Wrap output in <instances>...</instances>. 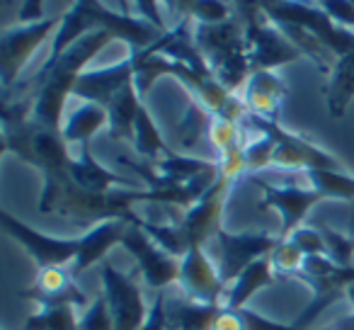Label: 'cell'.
Wrapping results in <instances>:
<instances>
[{"instance_id":"cell-1","label":"cell","mask_w":354,"mask_h":330,"mask_svg":"<svg viewBox=\"0 0 354 330\" xmlns=\"http://www.w3.org/2000/svg\"><path fill=\"white\" fill-rule=\"evenodd\" d=\"M104 30L114 35V39L127 42L129 54L136 56L146 51L151 44H156L162 37V32L156 25L138 15H129V12H114L104 8L100 0H75L73 8L64 15L61 27L56 30L54 42L46 61H56L71 44L85 37L88 32Z\"/></svg>"},{"instance_id":"cell-2","label":"cell","mask_w":354,"mask_h":330,"mask_svg":"<svg viewBox=\"0 0 354 330\" xmlns=\"http://www.w3.org/2000/svg\"><path fill=\"white\" fill-rule=\"evenodd\" d=\"M260 6L274 25H296L310 32L337 59L354 51V32L337 25L315 0H260Z\"/></svg>"},{"instance_id":"cell-3","label":"cell","mask_w":354,"mask_h":330,"mask_svg":"<svg viewBox=\"0 0 354 330\" xmlns=\"http://www.w3.org/2000/svg\"><path fill=\"white\" fill-rule=\"evenodd\" d=\"M241 127H252L257 134H267L274 138V156H272V168L291 170V173H306V170H342L339 161L333 153L323 151L308 141L301 134L284 129L274 119H262L255 114H248Z\"/></svg>"},{"instance_id":"cell-4","label":"cell","mask_w":354,"mask_h":330,"mask_svg":"<svg viewBox=\"0 0 354 330\" xmlns=\"http://www.w3.org/2000/svg\"><path fill=\"white\" fill-rule=\"evenodd\" d=\"M64 15H51L37 22H17L12 27H6L0 35V83H3V93L12 90L20 83V73L35 51L56 35L61 27Z\"/></svg>"},{"instance_id":"cell-5","label":"cell","mask_w":354,"mask_h":330,"mask_svg":"<svg viewBox=\"0 0 354 330\" xmlns=\"http://www.w3.org/2000/svg\"><path fill=\"white\" fill-rule=\"evenodd\" d=\"M296 279L308 284L310 301H308V306L301 311L294 323L304 325V328H310V323H313L323 311H328L330 306L337 304L339 299L347 296L349 286L354 284V267H339V265H335L330 257L313 255V257H306L304 270H301V275L296 277Z\"/></svg>"},{"instance_id":"cell-6","label":"cell","mask_w":354,"mask_h":330,"mask_svg":"<svg viewBox=\"0 0 354 330\" xmlns=\"http://www.w3.org/2000/svg\"><path fill=\"white\" fill-rule=\"evenodd\" d=\"M279 243V236H272L265 231H243L231 233L226 228L218 231V236L207 246V253L216 262L218 275L226 284H231L245 267H250L260 257L272 255V250Z\"/></svg>"},{"instance_id":"cell-7","label":"cell","mask_w":354,"mask_h":330,"mask_svg":"<svg viewBox=\"0 0 354 330\" xmlns=\"http://www.w3.org/2000/svg\"><path fill=\"white\" fill-rule=\"evenodd\" d=\"M122 248L136 260L138 275L153 291H165L170 284H177L180 257L162 250L136 221H129V228L122 238Z\"/></svg>"},{"instance_id":"cell-8","label":"cell","mask_w":354,"mask_h":330,"mask_svg":"<svg viewBox=\"0 0 354 330\" xmlns=\"http://www.w3.org/2000/svg\"><path fill=\"white\" fill-rule=\"evenodd\" d=\"M236 180L226 178L218 173L216 183L180 217V228H183L185 238H187L189 248H207L218 231L223 228V207L231 194Z\"/></svg>"},{"instance_id":"cell-9","label":"cell","mask_w":354,"mask_h":330,"mask_svg":"<svg viewBox=\"0 0 354 330\" xmlns=\"http://www.w3.org/2000/svg\"><path fill=\"white\" fill-rule=\"evenodd\" d=\"M100 282H102V294L107 296L109 311L114 318V330H138L148 315L143 291L133 277L119 272L109 260L100 265Z\"/></svg>"},{"instance_id":"cell-10","label":"cell","mask_w":354,"mask_h":330,"mask_svg":"<svg viewBox=\"0 0 354 330\" xmlns=\"http://www.w3.org/2000/svg\"><path fill=\"white\" fill-rule=\"evenodd\" d=\"M0 226L10 238H15L30 257L37 262V267H68L73 265L78 255V238H56L49 233H41L37 228L27 226L10 212H0Z\"/></svg>"},{"instance_id":"cell-11","label":"cell","mask_w":354,"mask_h":330,"mask_svg":"<svg viewBox=\"0 0 354 330\" xmlns=\"http://www.w3.org/2000/svg\"><path fill=\"white\" fill-rule=\"evenodd\" d=\"M243 25H245L248 56H250L252 71H274L301 59V51L286 39L284 32L265 12L250 17Z\"/></svg>"},{"instance_id":"cell-12","label":"cell","mask_w":354,"mask_h":330,"mask_svg":"<svg viewBox=\"0 0 354 330\" xmlns=\"http://www.w3.org/2000/svg\"><path fill=\"white\" fill-rule=\"evenodd\" d=\"M177 286L189 301L209 306H223L226 294V282L218 275L216 262L207 253V248H192L187 255L180 260V277Z\"/></svg>"},{"instance_id":"cell-13","label":"cell","mask_w":354,"mask_h":330,"mask_svg":"<svg viewBox=\"0 0 354 330\" xmlns=\"http://www.w3.org/2000/svg\"><path fill=\"white\" fill-rule=\"evenodd\" d=\"M252 183L262 190V207H272L279 212L281 228L279 238H286L304 226V219L318 202H323V194L313 187H296V185H272L262 178H252Z\"/></svg>"},{"instance_id":"cell-14","label":"cell","mask_w":354,"mask_h":330,"mask_svg":"<svg viewBox=\"0 0 354 330\" xmlns=\"http://www.w3.org/2000/svg\"><path fill=\"white\" fill-rule=\"evenodd\" d=\"M20 296L39 306L71 304L75 309H85L90 304L88 294L75 284V275L68 267H39L35 282L25 286Z\"/></svg>"},{"instance_id":"cell-15","label":"cell","mask_w":354,"mask_h":330,"mask_svg":"<svg viewBox=\"0 0 354 330\" xmlns=\"http://www.w3.org/2000/svg\"><path fill=\"white\" fill-rule=\"evenodd\" d=\"M129 83H133L131 56H127V59L119 61V64L104 66V68L83 71L73 88V98L83 100V102H97V104H102V107H107L109 100L122 88H127Z\"/></svg>"},{"instance_id":"cell-16","label":"cell","mask_w":354,"mask_h":330,"mask_svg":"<svg viewBox=\"0 0 354 330\" xmlns=\"http://www.w3.org/2000/svg\"><path fill=\"white\" fill-rule=\"evenodd\" d=\"M129 228V219H107V221L93 223L83 236L78 238V255H75L71 272L75 277L95 265L107 260L114 246H122V238Z\"/></svg>"},{"instance_id":"cell-17","label":"cell","mask_w":354,"mask_h":330,"mask_svg":"<svg viewBox=\"0 0 354 330\" xmlns=\"http://www.w3.org/2000/svg\"><path fill=\"white\" fill-rule=\"evenodd\" d=\"M286 93H289L286 83L274 71H252L248 83L243 85L241 98L248 107V114L279 122V112L286 100Z\"/></svg>"},{"instance_id":"cell-18","label":"cell","mask_w":354,"mask_h":330,"mask_svg":"<svg viewBox=\"0 0 354 330\" xmlns=\"http://www.w3.org/2000/svg\"><path fill=\"white\" fill-rule=\"evenodd\" d=\"M68 175L75 185H80L88 192H112V190L127 187V190H141L133 180L124 178L119 173H112L97 163L93 158V151L90 146H80L78 151L73 153V161H71Z\"/></svg>"},{"instance_id":"cell-19","label":"cell","mask_w":354,"mask_h":330,"mask_svg":"<svg viewBox=\"0 0 354 330\" xmlns=\"http://www.w3.org/2000/svg\"><path fill=\"white\" fill-rule=\"evenodd\" d=\"M277 272L272 267L270 255L255 260L250 267L241 272L231 284L226 286V294H223V309H245L248 301L255 294H260L262 289L272 286L277 282Z\"/></svg>"},{"instance_id":"cell-20","label":"cell","mask_w":354,"mask_h":330,"mask_svg":"<svg viewBox=\"0 0 354 330\" xmlns=\"http://www.w3.org/2000/svg\"><path fill=\"white\" fill-rule=\"evenodd\" d=\"M107 124H109V114L102 104L83 102V100H80L78 107L71 109V112L66 114L61 134H64L68 146L80 148V146H90L95 134H97L100 129L107 127Z\"/></svg>"},{"instance_id":"cell-21","label":"cell","mask_w":354,"mask_h":330,"mask_svg":"<svg viewBox=\"0 0 354 330\" xmlns=\"http://www.w3.org/2000/svg\"><path fill=\"white\" fill-rule=\"evenodd\" d=\"M143 98L138 95L136 85L129 83L127 88H122L104 109L109 114V138L112 141H129L133 143V124H136V114L141 107Z\"/></svg>"},{"instance_id":"cell-22","label":"cell","mask_w":354,"mask_h":330,"mask_svg":"<svg viewBox=\"0 0 354 330\" xmlns=\"http://www.w3.org/2000/svg\"><path fill=\"white\" fill-rule=\"evenodd\" d=\"M223 306L189 301L187 296H167V325L170 330H214Z\"/></svg>"},{"instance_id":"cell-23","label":"cell","mask_w":354,"mask_h":330,"mask_svg":"<svg viewBox=\"0 0 354 330\" xmlns=\"http://www.w3.org/2000/svg\"><path fill=\"white\" fill-rule=\"evenodd\" d=\"M354 100V51L339 56L330 71L328 85H325V107L330 117H344L349 102Z\"/></svg>"},{"instance_id":"cell-24","label":"cell","mask_w":354,"mask_h":330,"mask_svg":"<svg viewBox=\"0 0 354 330\" xmlns=\"http://www.w3.org/2000/svg\"><path fill=\"white\" fill-rule=\"evenodd\" d=\"M212 122H214V114L209 112L202 102L192 100L189 107H187V112H185L183 122L177 124V131H175L177 148L175 151L189 153V156H192V151L199 146L202 138H207L209 141V127H212Z\"/></svg>"},{"instance_id":"cell-25","label":"cell","mask_w":354,"mask_h":330,"mask_svg":"<svg viewBox=\"0 0 354 330\" xmlns=\"http://www.w3.org/2000/svg\"><path fill=\"white\" fill-rule=\"evenodd\" d=\"M214 330H325V328H304L296 323H281L274 318H265V315L255 313L245 306V309H221Z\"/></svg>"},{"instance_id":"cell-26","label":"cell","mask_w":354,"mask_h":330,"mask_svg":"<svg viewBox=\"0 0 354 330\" xmlns=\"http://www.w3.org/2000/svg\"><path fill=\"white\" fill-rule=\"evenodd\" d=\"M133 151H136L138 158H143V161H160L165 153H170L172 148L165 143V138H162L160 129L156 127V122H153L151 112L146 109V104L141 102V107H138V114H136V124H133Z\"/></svg>"},{"instance_id":"cell-27","label":"cell","mask_w":354,"mask_h":330,"mask_svg":"<svg viewBox=\"0 0 354 330\" xmlns=\"http://www.w3.org/2000/svg\"><path fill=\"white\" fill-rule=\"evenodd\" d=\"M133 221H136L138 226H141L143 231H146L148 236H151L153 241L162 248V250H167L170 255L180 257V260L192 250L189 243H187V238H185L183 228H180V221H153V219H141L138 214H136Z\"/></svg>"},{"instance_id":"cell-28","label":"cell","mask_w":354,"mask_h":330,"mask_svg":"<svg viewBox=\"0 0 354 330\" xmlns=\"http://www.w3.org/2000/svg\"><path fill=\"white\" fill-rule=\"evenodd\" d=\"M308 187L323 194V199L354 202V178L342 170H306Z\"/></svg>"},{"instance_id":"cell-29","label":"cell","mask_w":354,"mask_h":330,"mask_svg":"<svg viewBox=\"0 0 354 330\" xmlns=\"http://www.w3.org/2000/svg\"><path fill=\"white\" fill-rule=\"evenodd\" d=\"M78 323H80V315L75 306L71 304L39 306L25 320V328L22 330H78Z\"/></svg>"},{"instance_id":"cell-30","label":"cell","mask_w":354,"mask_h":330,"mask_svg":"<svg viewBox=\"0 0 354 330\" xmlns=\"http://www.w3.org/2000/svg\"><path fill=\"white\" fill-rule=\"evenodd\" d=\"M270 260H272V267H274L277 275L299 277L306 265V255L301 253V248L296 246L294 241H289V238H279L277 248L272 250Z\"/></svg>"},{"instance_id":"cell-31","label":"cell","mask_w":354,"mask_h":330,"mask_svg":"<svg viewBox=\"0 0 354 330\" xmlns=\"http://www.w3.org/2000/svg\"><path fill=\"white\" fill-rule=\"evenodd\" d=\"M187 17L197 25H221L236 17V8L233 0H197Z\"/></svg>"},{"instance_id":"cell-32","label":"cell","mask_w":354,"mask_h":330,"mask_svg":"<svg viewBox=\"0 0 354 330\" xmlns=\"http://www.w3.org/2000/svg\"><path fill=\"white\" fill-rule=\"evenodd\" d=\"M209 143H212V148L216 151V158L221 156V153L231 151V148L243 146V143H245V138H243V127L241 124L214 117L212 127H209Z\"/></svg>"},{"instance_id":"cell-33","label":"cell","mask_w":354,"mask_h":330,"mask_svg":"<svg viewBox=\"0 0 354 330\" xmlns=\"http://www.w3.org/2000/svg\"><path fill=\"white\" fill-rule=\"evenodd\" d=\"M243 153H245V165L248 173H260V170L272 168V156H274V138L267 136V134H260L255 141H245L243 146Z\"/></svg>"},{"instance_id":"cell-34","label":"cell","mask_w":354,"mask_h":330,"mask_svg":"<svg viewBox=\"0 0 354 330\" xmlns=\"http://www.w3.org/2000/svg\"><path fill=\"white\" fill-rule=\"evenodd\" d=\"M78 330H114V318L109 311L107 296L100 294L85 306V311L80 313Z\"/></svg>"},{"instance_id":"cell-35","label":"cell","mask_w":354,"mask_h":330,"mask_svg":"<svg viewBox=\"0 0 354 330\" xmlns=\"http://www.w3.org/2000/svg\"><path fill=\"white\" fill-rule=\"evenodd\" d=\"M325 246H328V257L339 267H354V236H347L342 231L323 226Z\"/></svg>"},{"instance_id":"cell-36","label":"cell","mask_w":354,"mask_h":330,"mask_svg":"<svg viewBox=\"0 0 354 330\" xmlns=\"http://www.w3.org/2000/svg\"><path fill=\"white\" fill-rule=\"evenodd\" d=\"M289 241H294L296 246L301 248L306 257H313V255H325L328 257V246H325V236H323V228H315V226H299L291 236H286Z\"/></svg>"},{"instance_id":"cell-37","label":"cell","mask_w":354,"mask_h":330,"mask_svg":"<svg viewBox=\"0 0 354 330\" xmlns=\"http://www.w3.org/2000/svg\"><path fill=\"white\" fill-rule=\"evenodd\" d=\"M138 330H170V325H167V289L158 291L156 301L151 304L146 320Z\"/></svg>"},{"instance_id":"cell-38","label":"cell","mask_w":354,"mask_h":330,"mask_svg":"<svg viewBox=\"0 0 354 330\" xmlns=\"http://www.w3.org/2000/svg\"><path fill=\"white\" fill-rule=\"evenodd\" d=\"M315 3H318L337 25L354 32V6L349 0H315Z\"/></svg>"},{"instance_id":"cell-39","label":"cell","mask_w":354,"mask_h":330,"mask_svg":"<svg viewBox=\"0 0 354 330\" xmlns=\"http://www.w3.org/2000/svg\"><path fill=\"white\" fill-rule=\"evenodd\" d=\"M133 3V8H136V12H138V17H143V20H148L151 25H156L158 30L165 35L170 27H167V22H165V17H162V3L160 0H131Z\"/></svg>"},{"instance_id":"cell-40","label":"cell","mask_w":354,"mask_h":330,"mask_svg":"<svg viewBox=\"0 0 354 330\" xmlns=\"http://www.w3.org/2000/svg\"><path fill=\"white\" fill-rule=\"evenodd\" d=\"M44 3L46 0H22L20 10H17V22L44 20Z\"/></svg>"},{"instance_id":"cell-41","label":"cell","mask_w":354,"mask_h":330,"mask_svg":"<svg viewBox=\"0 0 354 330\" xmlns=\"http://www.w3.org/2000/svg\"><path fill=\"white\" fill-rule=\"evenodd\" d=\"M197 3V0H177V15H175V22L183 20V17L189 15V10H192V6Z\"/></svg>"},{"instance_id":"cell-42","label":"cell","mask_w":354,"mask_h":330,"mask_svg":"<svg viewBox=\"0 0 354 330\" xmlns=\"http://www.w3.org/2000/svg\"><path fill=\"white\" fill-rule=\"evenodd\" d=\"M160 3H162V10L175 12V15H177V0H160Z\"/></svg>"},{"instance_id":"cell-43","label":"cell","mask_w":354,"mask_h":330,"mask_svg":"<svg viewBox=\"0 0 354 330\" xmlns=\"http://www.w3.org/2000/svg\"><path fill=\"white\" fill-rule=\"evenodd\" d=\"M325 330H337V328H335V325H328V328H325Z\"/></svg>"},{"instance_id":"cell-44","label":"cell","mask_w":354,"mask_h":330,"mask_svg":"<svg viewBox=\"0 0 354 330\" xmlns=\"http://www.w3.org/2000/svg\"><path fill=\"white\" fill-rule=\"evenodd\" d=\"M349 3H352V6H354V0H349Z\"/></svg>"}]
</instances>
